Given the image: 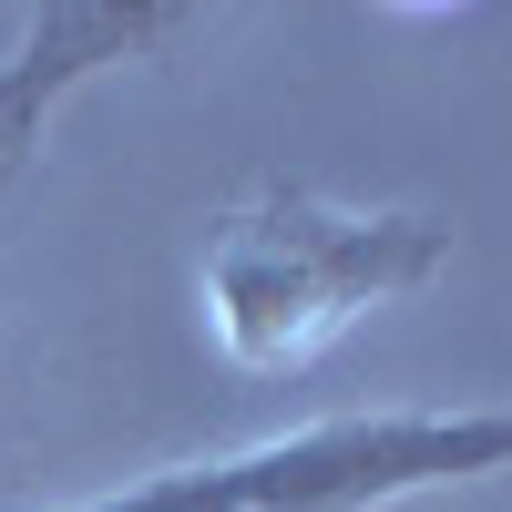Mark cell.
<instances>
[{
	"instance_id": "cell-1",
	"label": "cell",
	"mask_w": 512,
	"mask_h": 512,
	"mask_svg": "<svg viewBox=\"0 0 512 512\" xmlns=\"http://www.w3.org/2000/svg\"><path fill=\"white\" fill-rule=\"evenodd\" d=\"M441 267H451V226L420 216V205H349L318 185H256L205 226L195 297H205L216 359L236 379H297L359 318L420 297Z\"/></svg>"
},
{
	"instance_id": "cell-2",
	"label": "cell",
	"mask_w": 512,
	"mask_h": 512,
	"mask_svg": "<svg viewBox=\"0 0 512 512\" xmlns=\"http://www.w3.org/2000/svg\"><path fill=\"white\" fill-rule=\"evenodd\" d=\"M492 472H512V400L502 410H328L277 441L175 461L154 482L82 492L52 512H390Z\"/></svg>"
},
{
	"instance_id": "cell-3",
	"label": "cell",
	"mask_w": 512,
	"mask_h": 512,
	"mask_svg": "<svg viewBox=\"0 0 512 512\" xmlns=\"http://www.w3.org/2000/svg\"><path fill=\"white\" fill-rule=\"evenodd\" d=\"M185 31H205V11H185V0H41V11H21L11 52H0V216L31 185L62 103L175 52Z\"/></svg>"
}]
</instances>
